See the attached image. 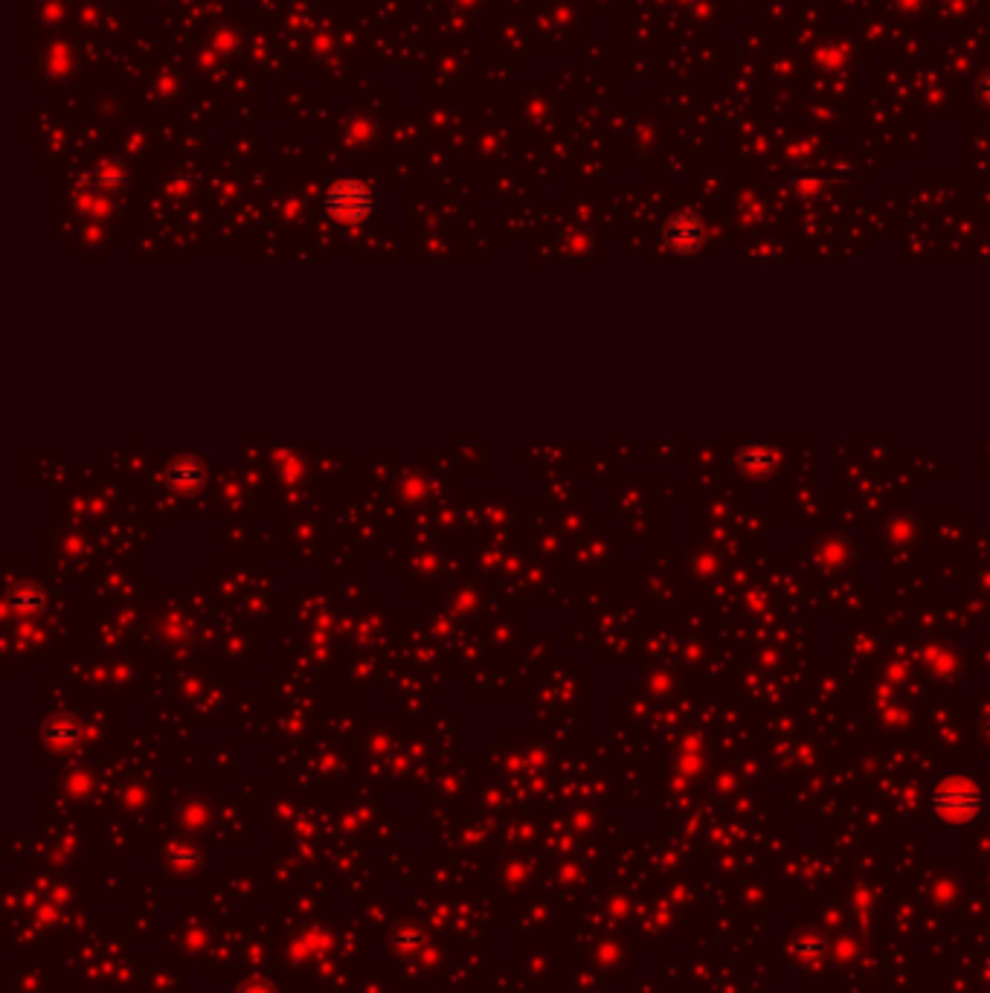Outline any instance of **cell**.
Instances as JSON below:
<instances>
[{
    "instance_id": "1",
    "label": "cell",
    "mask_w": 990,
    "mask_h": 993,
    "mask_svg": "<svg viewBox=\"0 0 990 993\" xmlns=\"http://www.w3.org/2000/svg\"><path fill=\"white\" fill-rule=\"evenodd\" d=\"M932 802H935V811L950 822H967V819L982 813L979 787L973 782H964V779H947L944 784H938Z\"/></svg>"
},
{
    "instance_id": "2",
    "label": "cell",
    "mask_w": 990,
    "mask_h": 993,
    "mask_svg": "<svg viewBox=\"0 0 990 993\" xmlns=\"http://www.w3.org/2000/svg\"><path fill=\"white\" fill-rule=\"evenodd\" d=\"M665 241L677 253H694L703 244V221L691 212L674 215L665 227Z\"/></svg>"
},
{
    "instance_id": "3",
    "label": "cell",
    "mask_w": 990,
    "mask_h": 993,
    "mask_svg": "<svg viewBox=\"0 0 990 993\" xmlns=\"http://www.w3.org/2000/svg\"><path fill=\"white\" fill-rule=\"evenodd\" d=\"M329 201L334 212H340V215H346V218H355V215H360V212L366 210V201H369V198H366V189H363L360 183L340 181L334 189H331Z\"/></svg>"
},
{
    "instance_id": "4",
    "label": "cell",
    "mask_w": 990,
    "mask_h": 993,
    "mask_svg": "<svg viewBox=\"0 0 990 993\" xmlns=\"http://www.w3.org/2000/svg\"><path fill=\"white\" fill-rule=\"evenodd\" d=\"M976 96H979L982 105H988L990 108V70L979 76V82H976Z\"/></svg>"
}]
</instances>
